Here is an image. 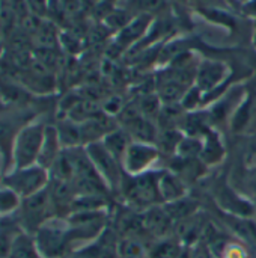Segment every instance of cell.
Returning a JSON list of instances; mask_svg holds the SVG:
<instances>
[{"label":"cell","mask_w":256,"mask_h":258,"mask_svg":"<svg viewBox=\"0 0 256 258\" xmlns=\"http://www.w3.org/2000/svg\"><path fill=\"white\" fill-rule=\"evenodd\" d=\"M161 171H148L140 175L130 178H122L119 186L121 197L124 198V204L133 210L145 212L154 206L163 204L158 189V178Z\"/></svg>","instance_id":"6da1fadb"},{"label":"cell","mask_w":256,"mask_h":258,"mask_svg":"<svg viewBox=\"0 0 256 258\" xmlns=\"http://www.w3.org/2000/svg\"><path fill=\"white\" fill-rule=\"evenodd\" d=\"M35 243L42 258H60L74 249L71 227L66 218L56 216L47 221L35 234Z\"/></svg>","instance_id":"7a4b0ae2"},{"label":"cell","mask_w":256,"mask_h":258,"mask_svg":"<svg viewBox=\"0 0 256 258\" xmlns=\"http://www.w3.org/2000/svg\"><path fill=\"white\" fill-rule=\"evenodd\" d=\"M45 128L47 124L41 121H29L18 128L12 144L11 169L38 165Z\"/></svg>","instance_id":"3957f363"},{"label":"cell","mask_w":256,"mask_h":258,"mask_svg":"<svg viewBox=\"0 0 256 258\" xmlns=\"http://www.w3.org/2000/svg\"><path fill=\"white\" fill-rule=\"evenodd\" d=\"M18 212H20V224L23 227V231H26L32 236L47 221L57 216L54 203L48 192V187H45L44 190H41L29 198L21 200Z\"/></svg>","instance_id":"277c9868"},{"label":"cell","mask_w":256,"mask_h":258,"mask_svg":"<svg viewBox=\"0 0 256 258\" xmlns=\"http://www.w3.org/2000/svg\"><path fill=\"white\" fill-rule=\"evenodd\" d=\"M48 183L50 172L39 165H32L27 168H12L3 177V186L14 190L21 200L44 190Z\"/></svg>","instance_id":"5b68a950"},{"label":"cell","mask_w":256,"mask_h":258,"mask_svg":"<svg viewBox=\"0 0 256 258\" xmlns=\"http://www.w3.org/2000/svg\"><path fill=\"white\" fill-rule=\"evenodd\" d=\"M92 165L101 178L107 183L110 190H119V186L124 178V169L121 162L106 148L103 141L92 142L84 147Z\"/></svg>","instance_id":"8992f818"},{"label":"cell","mask_w":256,"mask_h":258,"mask_svg":"<svg viewBox=\"0 0 256 258\" xmlns=\"http://www.w3.org/2000/svg\"><path fill=\"white\" fill-rule=\"evenodd\" d=\"M158 159L160 151L155 144L131 141L122 157V169L127 175L136 177L151 171L152 165L158 162Z\"/></svg>","instance_id":"52a82bcc"},{"label":"cell","mask_w":256,"mask_h":258,"mask_svg":"<svg viewBox=\"0 0 256 258\" xmlns=\"http://www.w3.org/2000/svg\"><path fill=\"white\" fill-rule=\"evenodd\" d=\"M216 204L219 210L229 215L243 218H253L255 215V203L229 186H222L217 189Z\"/></svg>","instance_id":"ba28073f"},{"label":"cell","mask_w":256,"mask_h":258,"mask_svg":"<svg viewBox=\"0 0 256 258\" xmlns=\"http://www.w3.org/2000/svg\"><path fill=\"white\" fill-rule=\"evenodd\" d=\"M142 221H143L145 233L148 234V237L152 242L174 234L175 222L169 216V213L163 204L154 206V207L142 212Z\"/></svg>","instance_id":"9c48e42d"},{"label":"cell","mask_w":256,"mask_h":258,"mask_svg":"<svg viewBox=\"0 0 256 258\" xmlns=\"http://www.w3.org/2000/svg\"><path fill=\"white\" fill-rule=\"evenodd\" d=\"M226 65L217 60H204L198 65L196 73V86L207 95L217 89V86L223 82L226 76Z\"/></svg>","instance_id":"30bf717a"},{"label":"cell","mask_w":256,"mask_h":258,"mask_svg":"<svg viewBox=\"0 0 256 258\" xmlns=\"http://www.w3.org/2000/svg\"><path fill=\"white\" fill-rule=\"evenodd\" d=\"M154 17L151 15H139L134 17L124 29L118 32L116 36V45L122 50L127 47H131L137 42H140L145 38V33L148 29H151Z\"/></svg>","instance_id":"8fae6325"},{"label":"cell","mask_w":256,"mask_h":258,"mask_svg":"<svg viewBox=\"0 0 256 258\" xmlns=\"http://www.w3.org/2000/svg\"><path fill=\"white\" fill-rule=\"evenodd\" d=\"M62 151H63V147L60 144L56 125H48L47 124L42 148H41V153H39V159H38V165L45 168L50 172L51 166L54 165V162L57 160V157L60 156Z\"/></svg>","instance_id":"7c38bea8"},{"label":"cell","mask_w":256,"mask_h":258,"mask_svg":"<svg viewBox=\"0 0 256 258\" xmlns=\"http://www.w3.org/2000/svg\"><path fill=\"white\" fill-rule=\"evenodd\" d=\"M158 189L163 204L178 201L187 197V186L183 178L169 171H161L158 178Z\"/></svg>","instance_id":"4fadbf2b"},{"label":"cell","mask_w":256,"mask_h":258,"mask_svg":"<svg viewBox=\"0 0 256 258\" xmlns=\"http://www.w3.org/2000/svg\"><path fill=\"white\" fill-rule=\"evenodd\" d=\"M121 8L128 11L133 17L163 14L167 8V0H121Z\"/></svg>","instance_id":"5bb4252c"},{"label":"cell","mask_w":256,"mask_h":258,"mask_svg":"<svg viewBox=\"0 0 256 258\" xmlns=\"http://www.w3.org/2000/svg\"><path fill=\"white\" fill-rule=\"evenodd\" d=\"M184 245L172 234L163 239H157L149 245L148 258H178Z\"/></svg>","instance_id":"9a60e30c"},{"label":"cell","mask_w":256,"mask_h":258,"mask_svg":"<svg viewBox=\"0 0 256 258\" xmlns=\"http://www.w3.org/2000/svg\"><path fill=\"white\" fill-rule=\"evenodd\" d=\"M8 258H42L38 248H36V243H35V237L26 231H21L12 246H11V251H9V255Z\"/></svg>","instance_id":"2e32d148"},{"label":"cell","mask_w":256,"mask_h":258,"mask_svg":"<svg viewBox=\"0 0 256 258\" xmlns=\"http://www.w3.org/2000/svg\"><path fill=\"white\" fill-rule=\"evenodd\" d=\"M57 133H59V139L60 144L63 147V150L68 148H78L83 145L81 142V132H80V124L68 119V121H60V124L56 125Z\"/></svg>","instance_id":"e0dca14e"},{"label":"cell","mask_w":256,"mask_h":258,"mask_svg":"<svg viewBox=\"0 0 256 258\" xmlns=\"http://www.w3.org/2000/svg\"><path fill=\"white\" fill-rule=\"evenodd\" d=\"M163 206H164V209L167 210L169 216L174 219L175 224L196 215L198 212H201L198 201H195V200H192L189 197H184V198H181L178 201L167 203V204H163Z\"/></svg>","instance_id":"ac0fdd59"},{"label":"cell","mask_w":256,"mask_h":258,"mask_svg":"<svg viewBox=\"0 0 256 258\" xmlns=\"http://www.w3.org/2000/svg\"><path fill=\"white\" fill-rule=\"evenodd\" d=\"M106 148L121 162L122 165V157L128 148V145L131 144V138L130 135L124 130V128H115L112 130L109 135H106V138L103 139Z\"/></svg>","instance_id":"d6986e66"},{"label":"cell","mask_w":256,"mask_h":258,"mask_svg":"<svg viewBox=\"0 0 256 258\" xmlns=\"http://www.w3.org/2000/svg\"><path fill=\"white\" fill-rule=\"evenodd\" d=\"M223 153H225L223 151V145H222L220 139L217 138V135L216 133H208V135L205 133L201 159L207 165H214V163L222 160Z\"/></svg>","instance_id":"ffe728a7"},{"label":"cell","mask_w":256,"mask_h":258,"mask_svg":"<svg viewBox=\"0 0 256 258\" xmlns=\"http://www.w3.org/2000/svg\"><path fill=\"white\" fill-rule=\"evenodd\" d=\"M183 139V135H180L174 128H166L163 132H158L157 139H155V147L158 151H166V153H174L178 150V145Z\"/></svg>","instance_id":"44dd1931"},{"label":"cell","mask_w":256,"mask_h":258,"mask_svg":"<svg viewBox=\"0 0 256 258\" xmlns=\"http://www.w3.org/2000/svg\"><path fill=\"white\" fill-rule=\"evenodd\" d=\"M255 252L252 248H249L246 243L237 240V239H231L226 246L223 248V251L220 252L219 258H253Z\"/></svg>","instance_id":"7402d4cb"},{"label":"cell","mask_w":256,"mask_h":258,"mask_svg":"<svg viewBox=\"0 0 256 258\" xmlns=\"http://www.w3.org/2000/svg\"><path fill=\"white\" fill-rule=\"evenodd\" d=\"M21 204V198L8 187H0V215H9L18 210Z\"/></svg>","instance_id":"603a6c76"},{"label":"cell","mask_w":256,"mask_h":258,"mask_svg":"<svg viewBox=\"0 0 256 258\" xmlns=\"http://www.w3.org/2000/svg\"><path fill=\"white\" fill-rule=\"evenodd\" d=\"M202 97H204V92L196 86L193 85L183 97L181 100V107L186 109V110H193L199 106V103L202 101Z\"/></svg>","instance_id":"cb8c5ba5"},{"label":"cell","mask_w":256,"mask_h":258,"mask_svg":"<svg viewBox=\"0 0 256 258\" xmlns=\"http://www.w3.org/2000/svg\"><path fill=\"white\" fill-rule=\"evenodd\" d=\"M20 233L12 234V230L11 228H0V258H8L9 251H11V246H12L15 237Z\"/></svg>","instance_id":"d4e9b609"},{"label":"cell","mask_w":256,"mask_h":258,"mask_svg":"<svg viewBox=\"0 0 256 258\" xmlns=\"http://www.w3.org/2000/svg\"><path fill=\"white\" fill-rule=\"evenodd\" d=\"M243 195L246 198H249L250 201H253L256 204V166L250 168L249 172L246 174L244 178V192Z\"/></svg>","instance_id":"484cf974"},{"label":"cell","mask_w":256,"mask_h":258,"mask_svg":"<svg viewBox=\"0 0 256 258\" xmlns=\"http://www.w3.org/2000/svg\"><path fill=\"white\" fill-rule=\"evenodd\" d=\"M190 254H192V258H216L213 251L210 249V246L204 242H198V243L192 245Z\"/></svg>","instance_id":"4316f807"},{"label":"cell","mask_w":256,"mask_h":258,"mask_svg":"<svg viewBox=\"0 0 256 258\" xmlns=\"http://www.w3.org/2000/svg\"><path fill=\"white\" fill-rule=\"evenodd\" d=\"M30 11H33L36 15H42L48 9V0H26Z\"/></svg>","instance_id":"83f0119b"},{"label":"cell","mask_w":256,"mask_h":258,"mask_svg":"<svg viewBox=\"0 0 256 258\" xmlns=\"http://www.w3.org/2000/svg\"><path fill=\"white\" fill-rule=\"evenodd\" d=\"M241 11L247 17H256V0H247L246 3L241 5Z\"/></svg>","instance_id":"f1b7e54d"},{"label":"cell","mask_w":256,"mask_h":258,"mask_svg":"<svg viewBox=\"0 0 256 258\" xmlns=\"http://www.w3.org/2000/svg\"><path fill=\"white\" fill-rule=\"evenodd\" d=\"M178 258H192V254H190V246H184V249L181 251V254L178 255Z\"/></svg>","instance_id":"f546056e"},{"label":"cell","mask_w":256,"mask_h":258,"mask_svg":"<svg viewBox=\"0 0 256 258\" xmlns=\"http://www.w3.org/2000/svg\"><path fill=\"white\" fill-rule=\"evenodd\" d=\"M177 2H180V3H184V5H189L190 2H195V0H177Z\"/></svg>","instance_id":"4dcf8cb0"},{"label":"cell","mask_w":256,"mask_h":258,"mask_svg":"<svg viewBox=\"0 0 256 258\" xmlns=\"http://www.w3.org/2000/svg\"><path fill=\"white\" fill-rule=\"evenodd\" d=\"M253 219L256 221V204H255V215H253Z\"/></svg>","instance_id":"1f68e13d"},{"label":"cell","mask_w":256,"mask_h":258,"mask_svg":"<svg viewBox=\"0 0 256 258\" xmlns=\"http://www.w3.org/2000/svg\"><path fill=\"white\" fill-rule=\"evenodd\" d=\"M2 106H3V103H2V98H0V109H2Z\"/></svg>","instance_id":"d6a6232c"},{"label":"cell","mask_w":256,"mask_h":258,"mask_svg":"<svg viewBox=\"0 0 256 258\" xmlns=\"http://www.w3.org/2000/svg\"><path fill=\"white\" fill-rule=\"evenodd\" d=\"M0 12H2V6H0Z\"/></svg>","instance_id":"836d02e7"},{"label":"cell","mask_w":256,"mask_h":258,"mask_svg":"<svg viewBox=\"0 0 256 258\" xmlns=\"http://www.w3.org/2000/svg\"><path fill=\"white\" fill-rule=\"evenodd\" d=\"M253 258H256V255H255V257H253Z\"/></svg>","instance_id":"e575fe53"},{"label":"cell","mask_w":256,"mask_h":258,"mask_svg":"<svg viewBox=\"0 0 256 258\" xmlns=\"http://www.w3.org/2000/svg\"><path fill=\"white\" fill-rule=\"evenodd\" d=\"M146 258H148V257H146Z\"/></svg>","instance_id":"d590c367"}]
</instances>
